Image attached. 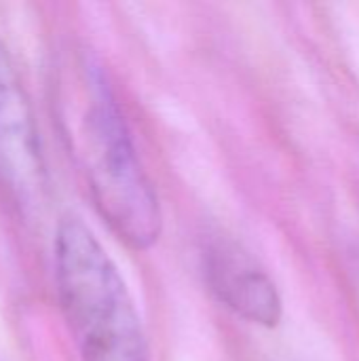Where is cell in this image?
<instances>
[{"label":"cell","instance_id":"obj_4","mask_svg":"<svg viewBox=\"0 0 359 361\" xmlns=\"http://www.w3.org/2000/svg\"><path fill=\"white\" fill-rule=\"evenodd\" d=\"M203 273L209 290L233 313L264 328L281 322L284 307L273 279L235 241H209L203 252Z\"/></svg>","mask_w":359,"mask_h":361},{"label":"cell","instance_id":"obj_3","mask_svg":"<svg viewBox=\"0 0 359 361\" xmlns=\"http://www.w3.org/2000/svg\"><path fill=\"white\" fill-rule=\"evenodd\" d=\"M0 182L19 205H34L42 190V157L28 95L0 42Z\"/></svg>","mask_w":359,"mask_h":361},{"label":"cell","instance_id":"obj_1","mask_svg":"<svg viewBox=\"0 0 359 361\" xmlns=\"http://www.w3.org/2000/svg\"><path fill=\"white\" fill-rule=\"evenodd\" d=\"M68 85L59 106L97 214L127 247H152L163 231L159 197L104 74L87 61Z\"/></svg>","mask_w":359,"mask_h":361},{"label":"cell","instance_id":"obj_2","mask_svg":"<svg viewBox=\"0 0 359 361\" xmlns=\"http://www.w3.org/2000/svg\"><path fill=\"white\" fill-rule=\"evenodd\" d=\"M55 279L83 361H148L127 286L89 226L66 218L55 235Z\"/></svg>","mask_w":359,"mask_h":361}]
</instances>
